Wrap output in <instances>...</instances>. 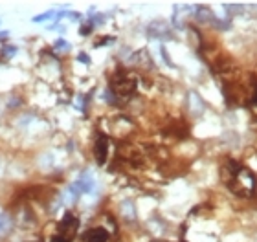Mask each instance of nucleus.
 <instances>
[{
  "label": "nucleus",
  "instance_id": "1",
  "mask_svg": "<svg viewBox=\"0 0 257 242\" xmlns=\"http://www.w3.org/2000/svg\"><path fill=\"white\" fill-rule=\"evenodd\" d=\"M221 173H223V182L230 187V191L233 194H237V196H254L257 180L256 175L248 167L240 165L239 161H235V160L228 158L224 161Z\"/></svg>",
  "mask_w": 257,
  "mask_h": 242
},
{
  "label": "nucleus",
  "instance_id": "2",
  "mask_svg": "<svg viewBox=\"0 0 257 242\" xmlns=\"http://www.w3.org/2000/svg\"><path fill=\"white\" fill-rule=\"evenodd\" d=\"M136 86H138V81L136 77L131 74H116L112 83H110V92L114 94V97H121V99H127L131 97L134 92H136Z\"/></svg>",
  "mask_w": 257,
  "mask_h": 242
},
{
  "label": "nucleus",
  "instance_id": "3",
  "mask_svg": "<svg viewBox=\"0 0 257 242\" xmlns=\"http://www.w3.org/2000/svg\"><path fill=\"white\" fill-rule=\"evenodd\" d=\"M79 229V220L75 215L67 213L65 217L61 218V222L57 224V241L59 242H72L75 233Z\"/></svg>",
  "mask_w": 257,
  "mask_h": 242
},
{
  "label": "nucleus",
  "instance_id": "4",
  "mask_svg": "<svg viewBox=\"0 0 257 242\" xmlns=\"http://www.w3.org/2000/svg\"><path fill=\"white\" fill-rule=\"evenodd\" d=\"M94 156L98 160V163L103 165L107 161V156H108V138L105 134H100L96 138V143H94Z\"/></svg>",
  "mask_w": 257,
  "mask_h": 242
},
{
  "label": "nucleus",
  "instance_id": "5",
  "mask_svg": "<svg viewBox=\"0 0 257 242\" xmlns=\"http://www.w3.org/2000/svg\"><path fill=\"white\" fill-rule=\"evenodd\" d=\"M147 33L151 37H156V39H167V37H171V28L164 20H154L147 28Z\"/></svg>",
  "mask_w": 257,
  "mask_h": 242
},
{
  "label": "nucleus",
  "instance_id": "6",
  "mask_svg": "<svg viewBox=\"0 0 257 242\" xmlns=\"http://www.w3.org/2000/svg\"><path fill=\"white\" fill-rule=\"evenodd\" d=\"M108 231L105 227H92L85 237V242H107Z\"/></svg>",
  "mask_w": 257,
  "mask_h": 242
},
{
  "label": "nucleus",
  "instance_id": "7",
  "mask_svg": "<svg viewBox=\"0 0 257 242\" xmlns=\"http://www.w3.org/2000/svg\"><path fill=\"white\" fill-rule=\"evenodd\" d=\"M188 99H189V110L195 114V116H199V114H202L204 112V109H206V105H204V101H202V97H200L197 92H189V96H188Z\"/></svg>",
  "mask_w": 257,
  "mask_h": 242
},
{
  "label": "nucleus",
  "instance_id": "8",
  "mask_svg": "<svg viewBox=\"0 0 257 242\" xmlns=\"http://www.w3.org/2000/svg\"><path fill=\"white\" fill-rule=\"evenodd\" d=\"M75 184H77V187H79V191L81 193H90L92 189H94V178H92L90 173H85Z\"/></svg>",
  "mask_w": 257,
  "mask_h": 242
},
{
  "label": "nucleus",
  "instance_id": "9",
  "mask_svg": "<svg viewBox=\"0 0 257 242\" xmlns=\"http://www.w3.org/2000/svg\"><path fill=\"white\" fill-rule=\"evenodd\" d=\"M195 17H197V20H200V22H213V24L217 22V18L213 17V13L207 8H204V6L195 8Z\"/></svg>",
  "mask_w": 257,
  "mask_h": 242
},
{
  "label": "nucleus",
  "instance_id": "10",
  "mask_svg": "<svg viewBox=\"0 0 257 242\" xmlns=\"http://www.w3.org/2000/svg\"><path fill=\"white\" fill-rule=\"evenodd\" d=\"M121 213H123V217L127 218V220H134V218H136V211H134L133 202L125 200L123 204H121Z\"/></svg>",
  "mask_w": 257,
  "mask_h": 242
},
{
  "label": "nucleus",
  "instance_id": "11",
  "mask_svg": "<svg viewBox=\"0 0 257 242\" xmlns=\"http://www.w3.org/2000/svg\"><path fill=\"white\" fill-rule=\"evenodd\" d=\"M13 226V220L6 215V213H0V235H6L11 229Z\"/></svg>",
  "mask_w": 257,
  "mask_h": 242
},
{
  "label": "nucleus",
  "instance_id": "12",
  "mask_svg": "<svg viewBox=\"0 0 257 242\" xmlns=\"http://www.w3.org/2000/svg\"><path fill=\"white\" fill-rule=\"evenodd\" d=\"M79 194H81V191H79L77 184H72L70 187H68V193H67V198H68V200L75 202L77 198H79Z\"/></svg>",
  "mask_w": 257,
  "mask_h": 242
},
{
  "label": "nucleus",
  "instance_id": "13",
  "mask_svg": "<svg viewBox=\"0 0 257 242\" xmlns=\"http://www.w3.org/2000/svg\"><path fill=\"white\" fill-rule=\"evenodd\" d=\"M53 15H55V11H48V13L37 15V17H34V22H44V20H50V18H53Z\"/></svg>",
  "mask_w": 257,
  "mask_h": 242
},
{
  "label": "nucleus",
  "instance_id": "14",
  "mask_svg": "<svg viewBox=\"0 0 257 242\" xmlns=\"http://www.w3.org/2000/svg\"><path fill=\"white\" fill-rule=\"evenodd\" d=\"M160 51H162V57H164V61H166L169 66H173V63H171V59H169V53H167L166 46H160Z\"/></svg>",
  "mask_w": 257,
  "mask_h": 242
},
{
  "label": "nucleus",
  "instance_id": "15",
  "mask_svg": "<svg viewBox=\"0 0 257 242\" xmlns=\"http://www.w3.org/2000/svg\"><path fill=\"white\" fill-rule=\"evenodd\" d=\"M55 48H57V50H68L67 41H63V39H59V41L55 42Z\"/></svg>",
  "mask_w": 257,
  "mask_h": 242
},
{
  "label": "nucleus",
  "instance_id": "16",
  "mask_svg": "<svg viewBox=\"0 0 257 242\" xmlns=\"http://www.w3.org/2000/svg\"><path fill=\"white\" fill-rule=\"evenodd\" d=\"M79 61H81V63H86V65L90 63V59H88V55H86V53H81V55H79Z\"/></svg>",
  "mask_w": 257,
  "mask_h": 242
},
{
  "label": "nucleus",
  "instance_id": "17",
  "mask_svg": "<svg viewBox=\"0 0 257 242\" xmlns=\"http://www.w3.org/2000/svg\"><path fill=\"white\" fill-rule=\"evenodd\" d=\"M92 32L90 26H83V30H81V35H88Z\"/></svg>",
  "mask_w": 257,
  "mask_h": 242
},
{
  "label": "nucleus",
  "instance_id": "18",
  "mask_svg": "<svg viewBox=\"0 0 257 242\" xmlns=\"http://www.w3.org/2000/svg\"><path fill=\"white\" fill-rule=\"evenodd\" d=\"M24 242H41V241H24Z\"/></svg>",
  "mask_w": 257,
  "mask_h": 242
},
{
  "label": "nucleus",
  "instance_id": "19",
  "mask_svg": "<svg viewBox=\"0 0 257 242\" xmlns=\"http://www.w3.org/2000/svg\"><path fill=\"white\" fill-rule=\"evenodd\" d=\"M182 242H186V241H182Z\"/></svg>",
  "mask_w": 257,
  "mask_h": 242
}]
</instances>
